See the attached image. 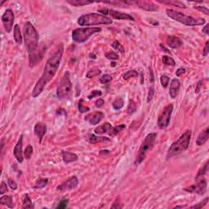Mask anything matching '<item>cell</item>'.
<instances>
[{
    "label": "cell",
    "instance_id": "obj_1",
    "mask_svg": "<svg viewBox=\"0 0 209 209\" xmlns=\"http://www.w3.org/2000/svg\"><path fill=\"white\" fill-rule=\"evenodd\" d=\"M63 52H64V46H63V43H61L60 45L57 46L55 52L48 58V61L46 62L43 73L39 79L46 85L48 84L56 75L57 70L59 69L60 64L61 62Z\"/></svg>",
    "mask_w": 209,
    "mask_h": 209
},
{
    "label": "cell",
    "instance_id": "obj_2",
    "mask_svg": "<svg viewBox=\"0 0 209 209\" xmlns=\"http://www.w3.org/2000/svg\"><path fill=\"white\" fill-rule=\"evenodd\" d=\"M191 135H192L191 130H186L179 137L177 141H174L170 145L169 149L167 150V159H169L173 156L177 155L181 152L186 150L189 148Z\"/></svg>",
    "mask_w": 209,
    "mask_h": 209
},
{
    "label": "cell",
    "instance_id": "obj_3",
    "mask_svg": "<svg viewBox=\"0 0 209 209\" xmlns=\"http://www.w3.org/2000/svg\"><path fill=\"white\" fill-rule=\"evenodd\" d=\"M166 13H167V17L172 18L173 20L187 26H202L206 23V20L204 18H195V17L184 14L181 11H177L173 9L167 8L166 10Z\"/></svg>",
    "mask_w": 209,
    "mask_h": 209
},
{
    "label": "cell",
    "instance_id": "obj_4",
    "mask_svg": "<svg viewBox=\"0 0 209 209\" xmlns=\"http://www.w3.org/2000/svg\"><path fill=\"white\" fill-rule=\"evenodd\" d=\"M39 33L33 24L27 21L24 28V40L28 54L32 53L39 46Z\"/></svg>",
    "mask_w": 209,
    "mask_h": 209
},
{
    "label": "cell",
    "instance_id": "obj_5",
    "mask_svg": "<svg viewBox=\"0 0 209 209\" xmlns=\"http://www.w3.org/2000/svg\"><path fill=\"white\" fill-rule=\"evenodd\" d=\"M113 20L106 16L96 12H91L82 15L78 19V24L81 26H93L98 25H110Z\"/></svg>",
    "mask_w": 209,
    "mask_h": 209
},
{
    "label": "cell",
    "instance_id": "obj_6",
    "mask_svg": "<svg viewBox=\"0 0 209 209\" xmlns=\"http://www.w3.org/2000/svg\"><path fill=\"white\" fill-rule=\"evenodd\" d=\"M156 137H157V133H150L145 136L144 141L142 142V144L139 149L138 154L136 155V160L134 163L135 165H140L142 162L144 161L147 153L149 152L154 146V142L156 141Z\"/></svg>",
    "mask_w": 209,
    "mask_h": 209
},
{
    "label": "cell",
    "instance_id": "obj_7",
    "mask_svg": "<svg viewBox=\"0 0 209 209\" xmlns=\"http://www.w3.org/2000/svg\"><path fill=\"white\" fill-rule=\"evenodd\" d=\"M72 95V83L70 81V74L66 71L61 79L57 89V96L60 100L70 98Z\"/></svg>",
    "mask_w": 209,
    "mask_h": 209
},
{
    "label": "cell",
    "instance_id": "obj_8",
    "mask_svg": "<svg viewBox=\"0 0 209 209\" xmlns=\"http://www.w3.org/2000/svg\"><path fill=\"white\" fill-rule=\"evenodd\" d=\"M101 31V28L100 27H85V28L83 27V28L75 29L72 33V39L79 43L84 42L91 36Z\"/></svg>",
    "mask_w": 209,
    "mask_h": 209
},
{
    "label": "cell",
    "instance_id": "obj_9",
    "mask_svg": "<svg viewBox=\"0 0 209 209\" xmlns=\"http://www.w3.org/2000/svg\"><path fill=\"white\" fill-rule=\"evenodd\" d=\"M173 111V104H168L164 108L160 114L158 115L157 124L160 129H164L168 127L171 120V116Z\"/></svg>",
    "mask_w": 209,
    "mask_h": 209
},
{
    "label": "cell",
    "instance_id": "obj_10",
    "mask_svg": "<svg viewBox=\"0 0 209 209\" xmlns=\"http://www.w3.org/2000/svg\"><path fill=\"white\" fill-rule=\"evenodd\" d=\"M207 182L204 177H202L196 181V183L186 188H184L183 190L189 193H195L198 195H203L207 191Z\"/></svg>",
    "mask_w": 209,
    "mask_h": 209
},
{
    "label": "cell",
    "instance_id": "obj_11",
    "mask_svg": "<svg viewBox=\"0 0 209 209\" xmlns=\"http://www.w3.org/2000/svg\"><path fill=\"white\" fill-rule=\"evenodd\" d=\"M45 50V45L43 43H41L32 53L29 54V64L30 67L35 66L42 59Z\"/></svg>",
    "mask_w": 209,
    "mask_h": 209
},
{
    "label": "cell",
    "instance_id": "obj_12",
    "mask_svg": "<svg viewBox=\"0 0 209 209\" xmlns=\"http://www.w3.org/2000/svg\"><path fill=\"white\" fill-rule=\"evenodd\" d=\"M15 20V15L11 9H7L2 16V22L7 33H10L13 28V23Z\"/></svg>",
    "mask_w": 209,
    "mask_h": 209
},
{
    "label": "cell",
    "instance_id": "obj_13",
    "mask_svg": "<svg viewBox=\"0 0 209 209\" xmlns=\"http://www.w3.org/2000/svg\"><path fill=\"white\" fill-rule=\"evenodd\" d=\"M78 185H79L78 177L73 176L68 178L61 185L58 186L57 187V189L61 191V192H65V191H69V190H72V189H75L78 186Z\"/></svg>",
    "mask_w": 209,
    "mask_h": 209
},
{
    "label": "cell",
    "instance_id": "obj_14",
    "mask_svg": "<svg viewBox=\"0 0 209 209\" xmlns=\"http://www.w3.org/2000/svg\"><path fill=\"white\" fill-rule=\"evenodd\" d=\"M13 154L16 159L18 163L22 164L24 161V155H23V135H20V138L17 141V145H15Z\"/></svg>",
    "mask_w": 209,
    "mask_h": 209
},
{
    "label": "cell",
    "instance_id": "obj_15",
    "mask_svg": "<svg viewBox=\"0 0 209 209\" xmlns=\"http://www.w3.org/2000/svg\"><path fill=\"white\" fill-rule=\"evenodd\" d=\"M108 14H110L113 18L117 19V20H132V21L135 20L134 17H132L131 15L124 13V12H121V11H115V10H113V9H109L108 10Z\"/></svg>",
    "mask_w": 209,
    "mask_h": 209
},
{
    "label": "cell",
    "instance_id": "obj_16",
    "mask_svg": "<svg viewBox=\"0 0 209 209\" xmlns=\"http://www.w3.org/2000/svg\"><path fill=\"white\" fill-rule=\"evenodd\" d=\"M104 117V114L103 112H100V111H97V112H94L92 114H90L85 117V120L87 122H88L90 124L92 125H96L99 123L101 121L103 118Z\"/></svg>",
    "mask_w": 209,
    "mask_h": 209
},
{
    "label": "cell",
    "instance_id": "obj_17",
    "mask_svg": "<svg viewBox=\"0 0 209 209\" xmlns=\"http://www.w3.org/2000/svg\"><path fill=\"white\" fill-rule=\"evenodd\" d=\"M136 4L141 9L147 11H156L159 9L155 3L150 1H136Z\"/></svg>",
    "mask_w": 209,
    "mask_h": 209
},
{
    "label": "cell",
    "instance_id": "obj_18",
    "mask_svg": "<svg viewBox=\"0 0 209 209\" xmlns=\"http://www.w3.org/2000/svg\"><path fill=\"white\" fill-rule=\"evenodd\" d=\"M181 88V83L177 79H173L171 82L169 88V94L171 98L175 99L176 97L177 96L179 91Z\"/></svg>",
    "mask_w": 209,
    "mask_h": 209
},
{
    "label": "cell",
    "instance_id": "obj_19",
    "mask_svg": "<svg viewBox=\"0 0 209 209\" xmlns=\"http://www.w3.org/2000/svg\"><path fill=\"white\" fill-rule=\"evenodd\" d=\"M34 134L39 139V142H42V138H43V136L47 133V126L43 123L39 122L34 126Z\"/></svg>",
    "mask_w": 209,
    "mask_h": 209
},
{
    "label": "cell",
    "instance_id": "obj_20",
    "mask_svg": "<svg viewBox=\"0 0 209 209\" xmlns=\"http://www.w3.org/2000/svg\"><path fill=\"white\" fill-rule=\"evenodd\" d=\"M167 44L168 48L177 49V48H180L181 46L183 45V42L181 41L180 38L174 36V35H171V36L167 37Z\"/></svg>",
    "mask_w": 209,
    "mask_h": 209
},
{
    "label": "cell",
    "instance_id": "obj_21",
    "mask_svg": "<svg viewBox=\"0 0 209 209\" xmlns=\"http://www.w3.org/2000/svg\"><path fill=\"white\" fill-rule=\"evenodd\" d=\"M113 129L112 125L110 124V123H104L103 124L100 125L96 127V129L94 130V133L96 135H102V134H105V133H109L110 131Z\"/></svg>",
    "mask_w": 209,
    "mask_h": 209
},
{
    "label": "cell",
    "instance_id": "obj_22",
    "mask_svg": "<svg viewBox=\"0 0 209 209\" xmlns=\"http://www.w3.org/2000/svg\"><path fill=\"white\" fill-rule=\"evenodd\" d=\"M61 156H62L63 162L65 164H70L72 162H75L79 159V157L76 154L69 151H62L61 152Z\"/></svg>",
    "mask_w": 209,
    "mask_h": 209
},
{
    "label": "cell",
    "instance_id": "obj_23",
    "mask_svg": "<svg viewBox=\"0 0 209 209\" xmlns=\"http://www.w3.org/2000/svg\"><path fill=\"white\" fill-rule=\"evenodd\" d=\"M209 137V128L207 127L204 129L203 132H201L200 134L198 136V138L196 140V144L198 146H201L206 143Z\"/></svg>",
    "mask_w": 209,
    "mask_h": 209
},
{
    "label": "cell",
    "instance_id": "obj_24",
    "mask_svg": "<svg viewBox=\"0 0 209 209\" xmlns=\"http://www.w3.org/2000/svg\"><path fill=\"white\" fill-rule=\"evenodd\" d=\"M87 140L91 144H96V143H99V142L109 141H110V138L109 137H105V136H96L94 134H88Z\"/></svg>",
    "mask_w": 209,
    "mask_h": 209
},
{
    "label": "cell",
    "instance_id": "obj_25",
    "mask_svg": "<svg viewBox=\"0 0 209 209\" xmlns=\"http://www.w3.org/2000/svg\"><path fill=\"white\" fill-rule=\"evenodd\" d=\"M0 204L7 206L9 208H13V198L11 195H3L0 198Z\"/></svg>",
    "mask_w": 209,
    "mask_h": 209
},
{
    "label": "cell",
    "instance_id": "obj_26",
    "mask_svg": "<svg viewBox=\"0 0 209 209\" xmlns=\"http://www.w3.org/2000/svg\"><path fill=\"white\" fill-rule=\"evenodd\" d=\"M13 31H14V40L15 42H17L18 45H20L23 42L22 39V34H21V32H20V26L18 25H15L14 29H13Z\"/></svg>",
    "mask_w": 209,
    "mask_h": 209
},
{
    "label": "cell",
    "instance_id": "obj_27",
    "mask_svg": "<svg viewBox=\"0 0 209 209\" xmlns=\"http://www.w3.org/2000/svg\"><path fill=\"white\" fill-rule=\"evenodd\" d=\"M22 208H34V205L32 203L31 198L30 197L29 194H26L22 197Z\"/></svg>",
    "mask_w": 209,
    "mask_h": 209
},
{
    "label": "cell",
    "instance_id": "obj_28",
    "mask_svg": "<svg viewBox=\"0 0 209 209\" xmlns=\"http://www.w3.org/2000/svg\"><path fill=\"white\" fill-rule=\"evenodd\" d=\"M67 3L74 7H83L84 5H88L93 3V1H88V0H68Z\"/></svg>",
    "mask_w": 209,
    "mask_h": 209
},
{
    "label": "cell",
    "instance_id": "obj_29",
    "mask_svg": "<svg viewBox=\"0 0 209 209\" xmlns=\"http://www.w3.org/2000/svg\"><path fill=\"white\" fill-rule=\"evenodd\" d=\"M48 182V178H39L36 181H35V184L33 186L34 189H42L43 187H45L47 186V184Z\"/></svg>",
    "mask_w": 209,
    "mask_h": 209
},
{
    "label": "cell",
    "instance_id": "obj_30",
    "mask_svg": "<svg viewBox=\"0 0 209 209\" xmlns=\"http://www.w3.org/2000/svg\"><path fill=\"white\" fill-rule=\"evenodd\" d=\"M123 104H124L123 99L122 97H117L112 103V107L114 108V110H119L123 107Z\"/></svg>",
    "mask_w": 209,
    "mask_h": 209
},
{
    "label": "cell",
    "instance_id": "obj_31",
    "mask_svg": "<svg viewBox=\"0 0 209 209\" xmlns=\"http://www.w3.org/2000/svg\"><path fill=\"white\" fill-rule=\"evenodd\" d=\"M207 169H208V161L207 162L204 167H202V168L198 171V174L196 175V177H195V181H197L198 179L204 177V176H205V174L207 173Z\"/></svg>",
    "mask_w": 209,
    "mask_h": 209
},
{
    "label": "cell",
    "instance_id": "obj_32",
    "mask_svg": "<svg viewBox=\"0 0 209 209\" xmlns=\"http://www.w3.org/2000/svg\"><path fill=\"white\" fill-rule=\"evenodd\" d=\"M125 127H126V125L125 124H120V125H118V126H116L115 127H113V129L110 131V133H108L109 134V136H115V135H117L118 133H119L121 131H123V129H124Z\"/></svg>",
    "mask_w": 209,
    "mask_h": 209
},
{
    "label": "cell",
    "instance_id": "obj_33",
    "mask_svg": "<svg viewBox=\"0 0 209 209\" xmlns=\"http://www.w3.org/2000/svg\"><path fill=\"white\" fill-rule=\"evenodd\" d=\"M139 75L138 72L135 70H128L127 72H125L123 75V79H125V80H128L131 78H133V77H137Z\"/></svg>",
    "mask_w": 209,
    "mask_h": 209
},
{
    "label": "cell",
    "instance_id": "obj_34",
    "mask_svg": "<svg viewBox=\"0 0 209 209\" xmlns=\"http://www.w3.org/2000/svg\"><path fill=\"white\" fill-rule=\"evenodd\" d=\"M78 109H79V111L81 114H84L88 112L90 110V108L86 106L84 104V101L83 99H81L78 103Z\"/></svg>",
    "mask_w": 209,
    "mask_h": 209
},
{
    "label": "cell",
    "instance_id": "obj_35",
    "mask_svg": "<svg viewBox=\"0 0 209 209\" xmlns=\"http://www.w3.org/2000/svg\"><path fill=\"white\" fill-rule=\"evenodd\" d=\"M33 153H34L33 146H32L30 144H29L28 145L26 146L25 151H24V158H26V159H30V158H31Z\"/></svg>",
    "mask_w": 209,
    "mask_h": 209
},
{
    "label": "cell",
    "instance_id": "obj_36",
    "mask_svg": "<svg viewBox=\"0 0 209 209\" xmlns=\"http://www.w3.org/2000/svg\"><path fill=\"white\" fill-rule=\"evenodd\" d=\"M162 61L165 65H170V66H175L176 65L175 61L173 59V57H168V56H163Z\"/></svg>",
    "mask_w": 209,
    "mask_h": 209
},
{
    "label": "cell",
    "instance_id": "obj_37",
    "mask_svg": "<svg viewBox=\"0 0 209 209\" xmlns=\"http://www.w3.org/2000/svg\"><path fill=\"white\" fill-rule=\"evenodd\" d=\"M136 109H137V108H136V103H135V101H134L133 100H130L129 104H128L127 109V114H134L136 112Z\"/></svg>",
    "mask_w": 209,
    "mask_h": 209
},
{
    "label": "cell",
    "instance_id": "obj_38",
    "mask_svg": "<svg viewBox=\"0 0 209 209\" xmlns=\"http://www.w3.org/2000/svg\"><path fill=\"white\" fill-rule=\"evenodd\" d=\"M101 73V70L100 69L93 68L88 71V73H87V75H86V76H87V78L92 79V78H93V77L99 75Z\"/></svg>",
    "mask_w": 209,
    "mask_h": 209
},
{
    "label": "cell",
    "instance_id": "obj_39",
    "mask_svg": "<svg viewBox=\"0 0 209 209\" xmlns=\"http://www.w3.org/2000/svg\"><path fill=\"white\" fill-rule=\"evenodd\" d=\"M159 3H166V4H171V5H173V6H176V7H178V8H186V6L183 3H181V2H178V1H164V2L160 1Z\"/></svg>",
    "mask_w": 209,
    "mask_h": 209
},
{
    "label": "cell",
    "instance_id": "obj_40",
    "mask_svg": "<svg viewBox=\"0 0 209 209\" xmlns=\"http://www.w3.org/2000/svg\"><path fill=\"white\" fill-rule=\"evenodd\" d=\"M111 46H112V48H113L114 49H115V50H117V51H119V52H121V53L123 54L125 52L124 48H123V45H122L119 41H117V40H115V41L112 43V45Z\"/></svg>",
    "mask_w": 209,
    "mask_h": 209
},
{
    "label": "cell",
    "instance_id": "obj_41",
    "mask_svg": "<svg viewBox=\"0 0 209 209\" xmlns=\"http://www.w3.org/2000/svg\"><path fill=\"white\" fill-rule=\"evenodd\" d=\"M112 79L113 78H112V76H110V74H104L100 78L99 80L102 84H106V83H109L110 82H111Z\"/></svg>",
    "mask_w": 209,
    "mask_h": 209
},
{
    "label": "cell",
    "instance_id": "obj_42",
    "mask_svg": "<svg viewBox=\"0 0 209 209\" xmlns=\"http://www.w3.org/2000/svg\"><path fill=\"white\" fill-rule=\"evenodd\" d=\"M170 78L167 75H162L161 78H160V83H161V85L163 86V88H166L167 87V85L169 83Z\"/></svg>",
    "mask_w": 209,
    "mask_h": 209
},
{
    "label": "cell",
    "instance_id": "obj_43",
    "mask_svg": "<svg viewBox=\"0 0 209 209\" xmlns=\"http://www.w3.org/2000/svg\"><path fill=\"white\" fill-rule=\"evenodd\" d=\"M207 202H208V197H206L204 200L201 201L200 203H198V204H195L194 206H191L190 207H191V208H202V207L206 206Z\"/></svg>",
    "mask_w": 209,
    "mask_h": 209
},
{
    "label": "cell",
    "instance_id": "obj_44",
    "mask_svg": "<svg viewBox=\"0 0 209 209\" xmlns=\"http://www.w3.org/2000/svg\"><path fill=\"white\" fill-rule=\"evenodd\" d=\"M105 57L108 60H110V61H117V60H119V56L115 52H114V51H110V52H108L105 55Z\"/></svg>",
    "mask_w": 209,
    "mask_h": 209
},
{
    "label": "cell",
    "instance_id": "obj_45",
    "mask_svg": "<svg viewBox=\"0 0 209 209\" xmlns=\"http://www.w3.org/2000/svg\"><path fill=\"white\" fill-rule=\"evenodd\" d=\"M101 95H102L101 91L93 90V91H92V92H91L90 95H88V98L89 100H92V99H93V98H95V97H98V96H101Z\"/></svg>",
    "mask_w": 209,
    "mask_h": 209
},
{
    "label": "cell",
    "instance_id": "obj_46",
    "mask_svg": "<svg viewBox=\"0 0 209 209\" xmlns=\"http://www.w3.org/2000/svg\"><path fill=\"white\" fill-rule=\"evenodd\" d=\"M68 203H69L68 198H62V199L59 202V204H58V205L57 206V208H65V207H67V205H68Z\"/></svg>",
    "mask_w": 209,
    "mask_h": 209
},
{
    "label": "cell",
    "instance_id": "obj_47",
    "mask_svg": "<svg viewBox=\"0 0 209 209\" xmlns=\"http://www.w3.org/2000/svg\"><path fill=\"white\" fill-rule=\"evenodd\" d=\"M154 92H155L154 88V87H150V88L149 89V92H148V95H147V102L148 103L152 101L154 95Z\"/></svg>",
    "mask_w": 209,
    "mask_h": 209
},
{
    "label": "cell",
    "instance_id": "obj_48",
    "mask_svg": "<svg viewBox=\"0 0 209 209\" xmlns=\"http://www.w3.org/2000/svg\"><path fill=\"white\" fill-rule=\"evenodd\" d=\"M194 8L198 10V11H202L203 13H204V14L207 15V16H208L209 15L208 8H206V7H203V6H195V7H194Z\"/></svg>",
    "mask_w": 209,
    "mask_h": 209
},
{
    "label": "cell",
    "instance_id": "obj_49",
    "mask_svg": "<svg viewBox=\"0 0 209 209\" xmlns=\"http://www.w3.org/2000/svg\"><path fill=\"white\" fill-rule=\"evenodd\" d=\"M8 184L9 187H10L11 189L16 190V189H17V184L16 183V181H15L13 179L9 178L8 180Z\"/></svg>",
    "mask_w": 209,
    "mask_h": 209
},
{
    "label": "cell",
    "instance_id": "obj_50",
    "mask_svg": "<svg viewBox=\"0 0 209 209\" xmlns=\"http://www.w3.org/2000/svg\"><path fill=\"white\" fill-rule=\"evenodd\" d=\"M119 200H120V198H117L115 199V201L114 202L113 204H112V206H111V208H122L123 207V205L122 204H120L121 203L119 202Z\"/></svg>",
    "mask_w": 209,
    "mask_h": 209
},
{
    "label": "cell",
    "instance_id": "obj_51",
    "mask_svg": "<svg viewBox=\"0 0 209 209\" xmlns=\"http://www.w3.org/2000/svg\"><path fill=\"white\" fill-rule=\"evenodd\" d=\"M8 191V189L7 184H6L4 181H2V183H1V187H0V194L3 195L4 193H7Z\"/></svg>",
    "mask_w": 209,
    "mask_h": 209
},
{
    "label": "cell",
    "instance_id": "obj_52",
    "mask_svg": "<svg viewBox=\"0 0 209 209\" xmlns=\"http://www.w3.org/2000/svg\"><path fill=\"white\" fill-rule=\"evenodd\" d=\"M209 42L208 41H207L206 43H205V46H204V50H203V56H204V57H206V56H207L208 55V52H209Z\"/></svg>",
    "mask_w": 209,
    "mask_h": 209
},
{
    "label": "cell",
    "instance_id": "obj_53",
    "mask_svg": "<svg viewBox=\"0 0 209 209\" xmlns=\"http://www.w3.org/2000/svg\"><path fill=\"white\" fill-rule=\"evenodd\" d=\"M103 104H104V101L103 99H98L95 102V105H96V107L97 108L102 107Z\"/></svg>",
    "mask_w": 209,
    "mask_h": 209
},
{
    "label": "cell",
    "instance_id": "obj_54",
    "mask_svg": "<svg viewBox=\"0 0 209 209\" xmlns=\"http://www.w3.org/2000/svg\"><path fill=\"white\" fill-rule=\"evenodd\" d=\"M186 73V70L185 68H179L176 70V76H181V74H183V73Z\"/></svg>",
    "mask_w": 209,
    "mask_h": 209
},
{
    "label": "cell",
    "instance_id": "obj_55",
    "mask_svg": "<svg viewBox=\"0 0 209 209\" xmlns=\"http://www.w3.org/2000/svg\"><path fill=\"white\" fill-rule=\"evenodd\" d=\"M108 10H109V8H107L102 7V8H101L98 9V12H100V13H102V15H103V16H105V15L108 14Z\"/></svg>",
    "mask_w": 209,
    "mask_h": 209
},
{
    "label": "cell",
    "instance_id": "obj_56",
    "mask_svg": "<svg viewBox=\"0 0 209 209\" xmlns=\"http://www.w3.org/2000/svg\"><path fill=\"white\" fill-rule=\"evenodd\" d=\"M202 83L203 81H199L197 84V87H196V89H195V93H198L201 90V88H202Z\"/></svg>",
    "mask_w": 209,
    "mask_h": 209
},
{
    "label": "cell",
    "instance_id": "obj_57",
    "mask_svg": "<svg viewBox=\"0 0 209 209\" xmlns=\"http://www.w3.org/2000/svg\"><path fill=\"white\" fill-rule=\"evenodd\" d=\"M208 26L209 25L208 24H207L206 26H204V29H203V33H204L205 34H207V35H208L209 32H208Z\"/></svg>",
    "mask_w": 209,
    "mask_h": 209
},
{
    "label": "cell",
    "instance_id": "obj_58",
    "mask_svg": "<svg viewBox=\"0 0 209 209\" xmlns=\"http://www.w3.org/2000/svg\"><path fill=\"white\" fill-rule=\"evenodd\" d=\"M160 48H161V49H162V50H163V51H165V52H166V53H168V54L170 53V51H169V50H168V49H167V48H165V47H164V46L163 45V44H160Z\"/></svg>",
    "mask_w": 209,
    "mask_h": 209
},
{
    "label": "cell",
    "instance_id": "obj_59",
    "mask_svg": "<svg viewBox=\"0 0 209 209\" xmlns=\"http://www.w3.org/2000/svg\"><path fill=\"white\" fill-rule=\"evenodd\" d=\"M154 73H153V71L152 70H150V81H151V82H154Z\"/></svg>",
    "mask_w": 209,
    "mask_h": 209
},
{
    "label": "cell",
    "instance_id": "obj_60",
    "mask_svg": "<svg viewBox=\"0 0 209 209\" xmlns=\"http://www.w3.org/2000/svg\"><path fill=\"white\" fill-rule=\"evenodd\" d=\"M89 57H92L93 59H96V57L95 56V55H94V54H90V55H89Z\"/></svg>",
    "mask_w": 209,
    "mask_h": 209
},
{
    "label": "cell",
    "instance_id": "obj_61",
    "mask_svg": "<svg viewBox=\"0 0 209 209\" xmlns=\"http://www.w3.org/2000/svg\"><path fill=\"white\" fill-rule=\"evenodd\" d=\"M186 205H180V206H176L174 208H179V207H185Z\"/></svg>",
    "mask_w": 209,
    "mask_h": 209
}]
</instances>
